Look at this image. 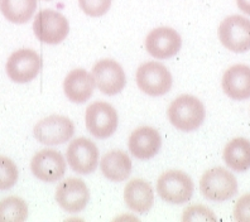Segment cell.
<instances>
[{
  "label": "cell",
  "instance_id": "6da1fadb",
  "mask_svg": "<svg viewBox=\"0 0 250 222\" xmlns=\"http://www.w3.org/2000/svg\"><path fill=\"white\" fill-rule=\"evenodd\" d=\"M206 116L204 103L195 96L182 95L168 107V119L181 131H193L202 125Z\"/></svg>",
  "mask_w": 250,
  "mask_h": 222
},
{
  "label": "cell",
  "instance_id": "7a4b0ae2",
  "mask_svg": "<svg viewBox=\"0 0 250 222\" xmlns=\"http://www.w3.org/2000/svg\"><path fill=\"white\" fill-rule=\"evenodd\" d=\"M200 191L208 201L224 202L236 195L238 182L234 174L225 168H212L202 176Z\"/></svg>",
  "mask_w": 250,
  "mask_h": 222
},
{
  "label": "cell",
  "instance_id": "3957f363",
  "mask_svg": "<svg viewBox=\"0 0 250 222\" xmlns=\"http://www.w3.org/2000/svg\"><path fill=\"white\" fill-rule=\"evenodd\" d=\"M157 191L163 201L172 204H182L192 197L193 182L185 172L168 171L157 181Z\"/></svg>",
  "mask_w": 250,
  "mask_h": 222
},
{
  "label": "cell",
  "instance_id": "277c9868",
  "mask_svg": "<svg viewBox=\"0 0 250 222\" xmlns=\"http://www.w3.org/2000/svg\"><path fill=\"white\" fill-rule=\"evenodd\" d=\"M33 31L41 42L58 44L66 40L70 24L66 17L52 9L41 10L33 23Z\"/></svg>",
  "mask_w": 250,
  "mask_h": 222
},
{
  "label": "cell",
  "instance_id": "5b68a950",
  "mask_svg": "<svg viewBox=\"0 0 250 222\" xmlns=\"http://www.w3.org/2000/svg\"><path fill=\"white\" fill-rule=\"evenodd\" d=\"M137 85L149 96H162L172 87V75L166 66L156 61L146 62L137 71Z\"/></svg>",
  "mask_w": 250,
  "mask_h": 222
},
{
  "label": "cell",
  "instance_id": "8992f818",
  "mask_svg": "<svg viewBox=\"0 0 250 222\" xmlns=\"http://www.w3.org/2000/svg\"><path fill=\"white\" fill-rule=\"evenodd\" d=\"M223 46L235 53L250 51V20L241 16L228 17L219 27Z\"/></svg>",
  "mask_w": 250,
  "mask_h": 222
},
{
  "label": "cell",
  "instance_id": "52a82bcc",
  "mask_svg": "<svg viewBox=\"0 0 250 222\" xmlns=\"http://www.w3.org/2000/svg\"><path fill=\"white\" fill-rule=\"evenodd\" d=\"M86 128L90 134L98 139H106L115 133L118 128V113L105 101L92 102L86 109Z\"/></svg>",
  "mask_w": 250,
  "mask_h": 222
},
{
  "label": "cell",
  "instance_id": "ba28073f",
  "mask_svg": "<svg viewBox=\"0 0 250 222\" xmlns=\"http://www.w3.org/2000/svg\"><path fill=\"white\" fill-rule=\"evenodd\" d=\"M33 134L44 145H58L71 139L75 134V125L68 118L51 115L36 124Z\"/></svg>",
  "mask_w": 250,
  "mask_h": 222
},
{
  "label": "cell",
  "instance_id": "9c48e42d",
  "mask_svg": "<svg viewBox=\"0 0 250 222\" xmlns=\"http://www.w3.org/2000/svg\"><path fill=\"white\" fill-rule=\"evenodd\" d=\"M6 73L17 83H27L36 79L42 68V60L33 49H19L6 61Z\"/></svg>",
  "mask_w": 250,
  "mask_h": 222
},
{
  "label": "cell",
  "instance_id": "30bf717a",
  "mask_svg": "<svg viewBox=\"0 0 250 222\" xmlns=\"http://www.w3.org/2000/svg\"><path fill=\"white\" fill-rule=\"evenodd\" d=\"M66 157L70 167L79 174H90L98 168V146L86 138H77L71 141Z\"/></svg>",
  "mask_w": 250,
  "mask_h": 222
},
{
  "label": "cell",
  "instance_id": "8fae6325",
  "mask_svg": "<svg viewBox=\"0 0 250 222\" xmlns=\"http://www.w3.org/2000/svg\"><path fill=\"white\" fill-rule=\"evenodd\" d=\"M95 86L104 95L113 96L123 91L126 77L123 67L113 60H101L92 68Z\"/></svg>",
  "mask_w": 250,
  "mask_h": 222
},
{
  "label": "cell",
  "instance_id": "7c38bea8",
  "mask_svg": "<svg viewBox=\"0 0 250 222\" xmlns=\"http://www.w3.org/2000/svg\"><path fill=\"white\" fill-rule=\"evenodd\" d=\"M90 192L86 183L79 178H68L56 189V201L68 213H79L87 206Z\"/></svg>",
  "mask_w": 250,
  "mask_h": 222
},
{
  "label": "cell",
  "instance_id": "4fadbf2b",
  "mask_svg": "<svg viewBox=\"0 0 250 222\" xmlns=\"http://www.w3.org/2000/svg\"><path fill=\"white\" fill-rule=\"evenodd\" d=\"M31 169L34 177L42 182H57L64 176L66 161L57 150L43 149L33 157Z\"/></svg>",
  "mask_w": 250,
  "mask_h": 222
},
{
  "label": "cell",
  "instance_id": "5bb4252c",
  "mask_svg": "<svg viewBox=\"0 0 250 222\" xmlns=\"http://www.w3.org/2000/svg\"><path fill=\"white\" fill-rule=\"evenodd\" d=\"M182 40L177 31L172 28L161 27L153 29L146 40V48L152 57L167 60L178 53Z\"/></svg>",
  "mask_w": 250,
  "mask_h": 222
},
{
  "label": "cell",
  "instance_id": "9a60e30c",
  "mask_svg": "<svg viewBox=\"0 0 250 222\" xmlns=\"http://www.w3.org/2000/svg\"><path fill=\"white\" fill-rule=\"evenodd\" d=\"M162 145V139L158 131L150 126L138 128L130 134L128 146L135 158L146 161L158 154Z\"/></svg>",
  "mask_w": 250,
  "mask_h": 222
},
{
  "label": "cell",
  "instance_id": "2e32d148",
  "mask_svg": "<svg viewBox=\"0 0 250 222\" xmlns=\"http://www.w3.org/2000/svg\"><path fill=\"white\" fill-rule=\"evenodd\" d=\"M223 90L230 99L243 101L250 99V67L235 64L224 73Z\"/></svg>",
  "mask_w": 250,
  "mask_h": 222
},
{
  "label": "cell",
  "instance_id": "e0dca14e",
  "mask_svg": "<svg viewBox=\"0 0 250 222\" xmlns=\"http://www.w3.org/2000/svg\"><path fill=\"white\" fill-rule=\"evenodd\" d=\"M95 81L92 75L83 68H77L68 73L63 82V91L72 102L83 103L94 94Z\"/></svg>",
  "mask_w": 250,
  "mask_h": 222
},
{
  "label": "cell",
  "instance_id": "ac0fdd59",
  "mask_svg": "<svg viewBox=\"0 0 250 222\" xmlns=\"http://www.w3.org/2000/svg\"><path fill=\"white\" fill-rule=\"evenodd\" d=\"M124 201L133 212L146 213L154 202L152 186L144 180H131L125 186Z\"/></svg>",
  "mask_w": 250,
  "mask_h": 222
},
{
  "label": "cell",
  "instance_id": "d6986e66",
  "mask_svg": "<svg viewBox=\"0 0 250 222\" xmlns=\"http://www.w3.org/2000/svg\"><path fill=\"white\" fill-rule=\"evenodd\" d=\"M100 168L105 178L111 182H123L130 176L131 161L125 152L111 150L103 157Z\"/></svg>",
  "mask_w": 250,
  "mask_h": 222
},
{
  "label": "cell",
  "instance_id": "ffe728a7",
  "mask_svg": "<svg viewBox=\"0 0 250 222\" xmlns=\"http://www.w3.org/2000/svg\"><path fill=\"white\" fill-rule=\"evenodd\" d=\"M226 165L235 172L250 169V141L245 138H235L226 144L224 149Z\"/></svg>",
  "mask_w": 250,
  "mask_h": 222
},
{
  "label": "cell",
  "instance_id": "44dd1931",
  "mask_svg": "<svg viewBox=\"0 0 250 222\" xmlns=\"http://www.w3.org/2000/svg\"><path fill=\"white\" fill-rule=\"evenodd\" d=\"M0 10L6 20L24 24L31 20L37 10V0H0Z\"/></svg>",
  "mask_w": 250,
  "mask_h": 222
},
{
  "label": "cell",
  "instance_id": "7402d4cb",
  "mask_svg": "<svg viewBox=\"0 0 250 222\" xmlns=\"http://www.w3.org/2000/svg\"><path fill=\"white\" fill-rule=\"evenodd\" d=\"M28 217V206L21 198L8 197L0 201V222H21Z\"/></svg>",
  "mask_w": 250,
  "mask_h": 222
},
{
  "label": "cell",
  "instance_id": "603a6c76",
  "mask_svg": "<svg viewBox=\"0 0 250 222\" xmlns=\"http://www.w3.org/2000/svg\"><path fill=\"white\" fill-rule=\"evenodd\" d=\"M18 181V168L12 159L0 157V191L10 189Z\"/></svg>",
  "mask_w": 250,
  "mask_h": 222
},
{
  "label": "cell",
  "instance_id": "cb8c5ba5",
  "mask_svg": "<svg viewBox=\"0 0 250 222\" xmlns=\"http://www.w3.org/2000/svg\"><path fill=\"white\" fill-rule=\"evenodd\" d=\"M79 5L89 17H103L109 12L111 0H79Z\"/></svg>",
  "mask_w": 250,
  "mask_h": 222
},
{
  "label": "cell",
  "instance_id": "d4e9b609",
  "mask_svg": "<svg viewBox=\"0 0 250 222\" xmlns=\"http://www.w3.org/2000/svg\"><path fill=\"white\" fill-rule=\"evenodd\" d=\"M183 221H216V216L204 206H191L183 213Z\"/></svg>",
  "mask_w": 250,
  "mask_h": 222
},
{
  "label": "cell",
  "instance_id": "484cf974",
  "mask_svg": "<svg viewBox=\"0 0 250 222\" xmlns=\"http://www.w3.org/2000/svg\"><path fill=\"white\" fill-rule=\"evenodd\" d=\"M234 219L239 222H250V193L239 198L234 208Z\"/></svg>",
  "mask_w": 250,
  "mask_h": 222
},
{
  "label": "cell",
  "instance_id": "4316f807",
  "mask_svg": "<svg viewBox=\"0 0 250 222\" xmlns=\"http://www.w3.org/2000/svg\"><path fill=\"white\" fill-rule=\"evenodd\" d=\"M236 4L241 12L250 16V0H236Z\"/></svg>",
  "mask_w": 250,
  "mask_h": 222
},
{
  "label": "cell",
  "instance_id": "83f0119b",
  "mask_svg": "<svg viewBox=\"0 0 250 222\" xmlns=\"http://www.w3.org/2000/svg\"><path fill=\"white\" fill-rule=\"evenodd\" d=\"M47 1H48V0H47Z\"/></svg>",
  "mask_w": 250,
  "mask_h": 222
}]
</instances>
